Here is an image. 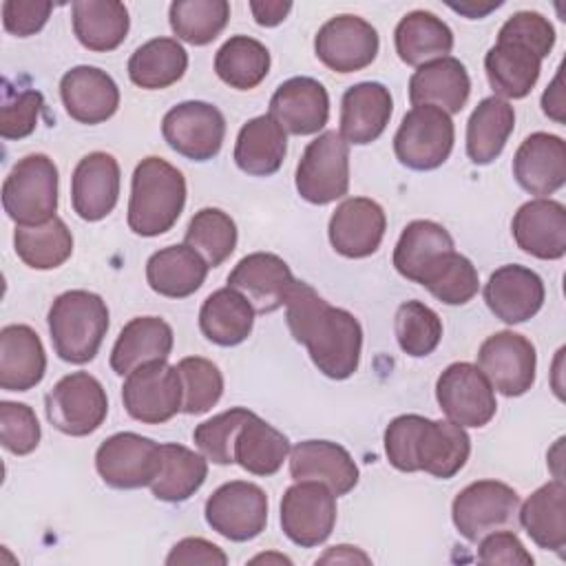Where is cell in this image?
<instances>
[{"label": "cell", "instance_id": "db71d44e", "mask_svg": "<svg viewBox=\"0 0 566 566\" xmlns=\"http://www.w3.org/2000/svg\"><path fill=\"white\" fill-rule=\"evenodd\" d=\"M497 40H513L544 60L555 46V29L537 11H517L500 27Z\"/></svg>", "mask_w": 566, "mask_h": 566}, {"label": "cell", "instance_id": "11a10c76", "mask_svg": "<svg viewBox=\"0 0 566 566\" xmlns=\"http://www.w3.org/2000/svg\"><path fill=\"white\" fill-rule=\"evenodd\" d=\"M480 564H509V566H531L533 555L524 548L513 531H491L480 539L478 546Z\"/></svg>", "mask_w": 566, "mask_h": 566}, {"label": "cell", "instance_id": "816d5d0a", "mask_svg": "<svg viewBox=\"0 0 566 566\" xmlns=\"http://www.w3.org/2000/svg\"><path fill=\"white\" fill-rule=\"evenodd\" d=\"M40 422L35 411L24 402H0V440L15 455L31 453L40 442Z\"/></svg>", "mask_w": 566, "mask_h": 566}, {"label": "cell", "instance_id": "2e32d148", "mask_svg": "<svg viewBox=\"0 0 566 566\" xmlns=\"http://www.w3.org/2000/svg\"><path fill=\"white\" fill-rule=\"evenodd\" d=\"M159 467V444L133 431L106 438L95 453V469L113 489L150 486Z\"/></svg>", "mask_w": 566, "mask_h": 566}, {"label": "cell", "instance_id": "4316f807", "mask_svg": "<svg viewBox=\"0 0 566 566\" xmlns=\"http://www.w3.org/2000/svg\"><path fill=\"white\" fill-rule=\"evenodd\" d=\"M394 111L391 93L380 82H360L345 91L340 99V137L347 144L365 146L376 142L389 124Z\"/></svg>", "mask_w": 566, "mask_h": 566}, {"label": "cell", "instance_id": "5bb4252c", "mask_svg": "<svg viewBox=\"0 0 566 566\" xmlns=\"http://www.w3.org/2000/svg\"><path fill=\"white\" fill-rule=\"evenodd\" d=\"M161 135L175 153L192 161H208L223 146L226 117L214 104L181 102L164 115Z\"/></svg>", "mask_w": 566, "mask_h": 566}, {"label": "cell", "instance_id": "681fc988", "mask_svg": "<svg viewBox=\"0 0 566 566\" xmlns=\"http://www.w3.org/2000/svg\"><path fill=\"white\" fill-rule=\"evenodd\" d=\"M177 371L184 387L181 411L199 416L210 411L223 394V376L219 367L201 356H188L177 363Z\"/></svg>", "mask_w": 566, "mask_h": 566}, {"label": "cell", "instance_id": "d590c367", "mask_svg": "<svg viewBox=\"0 0 566 566\" xmlns=\"http://www.w3.org/2000/svg\"><path fill=\"white\" fill-rule=\"evenodd\" d=\"M520 524L528 537L546 551L562 553L566 546V486L551 480L533 491L520 509Z\"/></svg>", "mask_w": 566, "mask_h": 566}, {"label": "cell", "instance_id": "8fae6325", "mask_svg": "<svg viewBox=\"0 0 566 566\" xmlns=\"http://www.w3.org/2000/svg\"><path fill=\"white\" fill-rule=\"evenodd\" d=\"M208 526L230 542H248L265 531L268 524V495L265 491L245 480L221 484L206 500Z\"/></svg>", "mask_w": 566, "mask_h": 566}, {"label": "cell", "instance_id": "3957f363", "mask_svg": "<svg viewBox=\"0 0 566 566\" xmlns=\"http://www.w3.org/2000/svg\"><path fill=\"white\" fill-rule=\"evenodd\" d=\"M186 179L161 157H146L135 166L128 199V228L139 237H159L181 217Z\"/></svg>", "mask_w": 566, "mask_h": 566}, {"label": "cell", "instance_id": "9a60e30c", "mask_svg": "<svg viewBox=\"0 0 566 566\" xmlns=\"http://www.w3.org/2000/svg\"><path fill=\"white\" fill-rule=\"evenodd\" d=\"M478 367L502 396H522L535 382V345L517 332H495L480 345Z\"/></svg>", "mask_w": 566, "mask_h": 566}, {"label": "cell", "instance_id": "f1b7e54d", "mask_svg": "<svg viewBox=\"0 0 566 566\" xmlns=\"http://www.w3.org/2000/svg\"><path fill=\"white\" fill-rule=\"evenodd\" d=\"M46 354L40 336L29 325L0 329V387L4 391H29L44 378Z\"/></svg>", "mask_w": 566, "mask_h": 566}, {"label": "cell", "instance_id": "ffe728a7", "mask_svg": "<svg viewBox=\"0 0 566 566\" xmlns=\"http://www.w3.org/2000/svg\"><path fill=\"white\" fill-rule=\"evenodd\" d=\"M544 296L546 290L542 276L535 270L517 263L497 268L484 285L486 307L495 314V318L509 325L533 318L542 310Z\"/></svg>", "mask_w": 566, "mask_h": 566}, {"label": "cell", "instance_id": "d6a6232c", "mask_svg": "<svg viewBox=\"0 0 566 566\" xmlns=\"http://www.w3.org/2000/svg\"><path fill=\"white\" fill-rule=\"evenodd\" d=\"M208 270V263L186 243L168 245L150 254L146 263V281L159 296L186 298L203 285Z\"/></svg>", "mask_w": 566, "mask_h": 566}, {"label": "cell", "instance_id": "f546056e", "mask_svg": "<svg viewBox=\"0 0 566 566\" xmlns=\"http://www.w3.org/2000/svg\"><path fill=\"white\" fill-rule=\"evenodd\" d=\"M172 327L159 316H137L128 321L111 352V367L119 376H128L133 369L166 360L172 352Z\"/></svg>", "mask_w": 566, "mask_h": 566}, {"label": "cell", "instance_id": "603a6c76", "mask_svg": "<svg viewBox=\"0 0 566 566\" xmlns=\"http://www.w3.org/2000/svg\"><path fill=\"white\" fill-rule=\"evenodd\" d=\"M60 95L66 113L80 124H102L111 119L119 106V88L115 80L97 66H73L60 80Z\"/></svg>", "mask_w": 566, "mask_h": 566}, {"label": "cell", "instance_id": "e575fe53", "mask_svg": "<svg viewBox=\"0 0 566 566\" xmlns=\"http://www.w3.org/2000/svg\"><path fill=\"white\" fill-rule=\"evenodd\" d=\"M398 57L409 66H422L431 60L447 57L453 49V31L431 11H409L394 31Z\"/></svg>", "mask_w": 566, "mask_h": 566}, {"label": "cell", "instance_id": "7402d4cb", "mask_svg": "<svg viewBox=\"0 0 566 566\" xmlns=\"http://www.w3.org/2000/svg\"><path fill=\"white\" fill-rule=\"evenodd\" d=\"M119 199V164L113 155L95 150L84 155L71 177V203L80 219L99 221Z\"/></svg>", "mask_w": 566, "mask_h": 566}, {"label": "cell", "instance_id": "c3c4849f", "mask_svg": "<svg viewBox=\"0 0 566 566\" xmlns=\"http://www.w3.org/2000/svg\"><path fill=\"white\" fill-rule=\"evenodd\" d=\"M394 332L400 349L407 356L422 358L438 347L442 338V321L422 301H405L396 310Z\"/></svg>", "mask_w": 566, "mask_h": 566}, {"label": "cell", "instance_id": "5b68a950", "mask_svg": "<svg viewBox=\"0 0 566 566\" xmlns=\"http://www.w3.org/2000/svg\"><path fill=\"white\" fill-rule=\"evenodd\" d=\"M57 166L42 153L18 159L2 184V208L18 226H40L57 210Z\"/></svg>", "mask_w": 566, "mask_h": 566}, {"label": "cell", "instance_id": "ba28073f", "mask_svg": "<svg viewBox=\"0 0 566 566\" xmlns=\"http://www.w3.org/2000/svg\"><path fill=\"white\" fill-rule=\"evenodd\" d=\"M49 422L66 436H88L102 427L108 398L102 382L88 371L66 374L44 398Z\"/></svg>", "mask_w": 566, "mask_h": 566}, {"label": "cell", "instance_id": "bcb514c9", "mask_svg": "<svg viewBox=\"0 0 566 566\" xmlns=\"http://www.w3.org/2000/svg\"><path fill=\"white\" fill-rule=\"evenodd\" d=\"M237 223L219 208H201L190 219L184 243L192 248L208 268H219L237 248Z\"/></svg>", "mask_w": 566, "mask_h": 566}, {"label": "cell", "instance_id": "4fadbf2b", "mask_svg": "<svg viewBox=\"0 0 566 566\" xmlns=\"http://www.w3.org/2000/svg\"><path fill=\"white\" fill-rule=\"evenodd\" d=\"M520 506L513 486L497 480H478L464 486L451 504V520L469 542H480L486 533L506 526Z\"/></svg>", "mask_w": 566, "mask_h": 566}, {"label": "cell", "instance_id": "cb8c5ba5", "mask_svg": "<svg viewBox=\"0 0 566 566\" xmlns=\"http://www.w3.org/2000/svg\"><path fill=\"white\" fill-rule=\"evenodd\" d=\"M270 115L292 135H314L329 119V95L314 77L285 80L270 99Z\"/></svg>", "mask_w": 566, "mask_h": 566}, {"label": "cell", "instance_id": "9f6ffc18", "mask_svg": "<svg viewBox=\"0 0 566 566\" xmlns=\"http://www.w3.org/2000/svg\"><path fill=\"white\" fill-rule=\"evenodd\" d=\"M51 11L53 4L49 0H7L2 4V22L9 33L29 38L46 24Z\"/></svg>", "mask_w": 566, "mask_h": 566}, {"label": "cell", "instance_id": "ee69618b", "mask_svg": "<svg viewBox=\"0 0 566 566\" xmlns=\"http://www.w3.org/2000/svg\"><path fill=\"white\" fill-rule=\"evenodd\" d=\"M13 245L24 265L33 270H53L71 256L73 234L60 217H53L40 226H15Z\"/></svg>", "mask_w": 566, "mask_h": 566}, {"label": "cell", "instance_id": "7dc6e473", "mask_svg": "<svg viewBox=\"0 0 566 566\" xmlns=\"http://www.w3.org/2000/svg\"><path fill=\"white\" fill-rule=\"evenodd\" d=\"M172 33L195 46L212 42L230 20V4L226 0H175L170 4Z\"/></svg>", "mask_w": 566, "mask_h": 566}, {"label": "cell", "instance_id": "8992f818", "mask_svg": "<svg viewBox=\"0 0 566 566\" xmlns=\"http://www.w3.org/2000/svg\"><path fill=\"white\" fill-rule=\"evenodd\" d=\"M298 195L316 206L332 203L349 190V144L336 130L312 139L296 166Z\"/></svg>", "mask_w": 566, "mask_h": 566}, {"label": "cell", "instance_id": "6125c7cd", "mask_svg": "<svg viewBox=\"0 0 566 566\" xmlns=\"http://www.w3.org/2000/svg\"><path fill=\"white\" fill-rule=\"evenodd\" d=\"M502 2H484V4H475V2H460V4H449L453 11H458V13H464L467 18H482V15H486L489 11H493V9H497Z\"/></svg>", "mask_w": 566, "mask_h": 566}, {"label": "cell", "instance_id": "6f0895ef", "mask_svg": "<svg viewBox=\"0 0 566 566\" xmlns=\"http://www.w3.org/2000/svg\"><path fill=\"white\" fill-rule=\"evenodd\" d=\"M168 566H179V564H206V566H226L228 564V555L212 542L203 539V537H184L181 542H177L168 557H166Z\"/></svg>", "mask_w": 566, "mask_h": 566}, {"label": "cell", "instance_id": "7a4b0ae2", "mask_svg": "<svg viewBox=\"0 0 566 566\" xmlns=\"http://www.w3.org/2000/svg\"><path fill=\"white\" fill-rule=\"evenodd\" d=\"M385 453L398 471H424L433 478L449 480L467 464L471 438L464 427L451 420L405 413L387 424Z\"/></svg>", "mask_w": 566, "mask_h": 566}, {"label": "cell", "instance_id": "e0dca14e", "mask_svg": "<svg viewBox=\"0 0 566 566\" xmlns=\"http://www.w3.org/2000/svg\"><path fill=\"white\" fill-rule=\"evenodd\" d=\"M378 49V31L352 13L329 18L314 38L316 57L336 73H354L369 66Z\"/></svg>", "mask_w": 566, "mask_h": 566}, {"label": "cell", "instance_id": "91938a15", "mask_svg": "<svg viewBox=\"0 0 566 566\" xmlns=\"http://www.w3.org/2000/svg\"><path fill=\"white\" fill-rule=\"evenodd\" d=\"M542 108L544 113L555 119L557 124H564V88H562V69L557 71L555 80L546 86L542 95Z\"/></svg>", "mask_w": 566, "mask_h": 566}, {"label": "cell", "instance_id": "60d3db41", "mask_svg": "<svg viewBox=\"0 0 566 566\" xmlns=\"http://www.w3.org/2000/svg\"><path fill=\"white\" fill-rule=\"evenodd\" d=\"M188 53L175 38H153L135 49L128 60V77L135 86L157 91L184 77Z\"/></svg>", "mask_w": 566, "mask_h": 566}, {"label": "cell", "instance_id": "9c48e42d", "mask_svg": "<svg viewBox=\"0 0 566 566\" xmlns=\"http://www.w3.org/2000/svg\"><path fill=\"white\" fill-rule=\"evenodd\" d=\"M122 402L130 418L144 424H161L184 405V387L177 365L153 360L133 369L122 387Z\"/></svg>", "mask_w": 566, "mask_h": 566}, {"label": "cell", "instance_id": "b9f144b4", "mask_svg": "<svg viewBox=\"0 0 566 566\" xmlns=\"http://www.w3.org/2000/svg\"><path fill=\"white\" fill-rule=\"evenodd\" d=\"M453 250L449 230L429 219H416L405 226L394 248V268L400 276L418 283L424 270L444 252Z\"/></svg>", "mask_w": 566, "mask_h": 566}, {"label": "cell", "instance_id": "94428289", "mask_svg": "<svg viewBox=\"0 0 566 566\" xmlns=\"http://www.w3.org/2000/svg\"><path fill=\"white\" fill-rule=\"evenodd\" d=\"M356 562L369 564V557L360 548L349 544L332 546L323 557H318V564H356Z\"/></svg>", "mask_w": 566, "mask_h": 566}, {"label": "cell", "instance_id": "6da1fadb", "mask_svg": "<svg viewBox=\"0 0 566 566\" xmlns=\"http://www.w3.org/2000/svg\"><path fill=\"white\" fill-rule=\"evenodd\" d=\"M285 321L321 374L345 380L358 369L363 327L352 312L329 305L312 285L296 281L285 298Z\"/></svg>", "mask_w": 566, "mask_h": 566}, {"label": "cell", "instance_id": "83f0119b", "mask_svg": "<svg viewBox=\"0 0 566 566\" xmlns=\"http://www.w3.org/2000/svg\"><path fill=\"white\" fill-rule=\"evenodd\" d=\"M471 80L458 57H438L413 71L409 77L411 106H438L444 113H460L469 99Z\"/></svg>", "mask_w": 566, "mask_h": 566}, {"label": "cell", "instance_id": "484cf974", "mask_svg": "<svg viewBox=\"0 0 566 566\" xmlns=\"http://www.w3.org/2000/svg\"><path fill=\"white\" fill-rule=\"evenodd\" d=\"M290 475L298 480H318L332 493L345 495L358 484V467L352 453L329 440H303L290 449Z\"/></svg>", "mask_w": 566, "mask_h": 566}, {"label": "cell", "instance_id": "7bdbcfd3", "mask_svg": "<svg viewBox=\"0 0 566 566\" xmlns=\"http://www.w3.org/2000/svg\"><path fill=\"white\" fill-rule=\"evenodd\" d=\"M214 71L230 88L250 91L265 80L270 71V51L263 42L250 35H232L219 46Z\"/></svg>", "mask_w": 566, "mask_h": 566}, {"label": "cell", "instance_id": "680465c9", "mask_svg": "<svg viewBox=\"0 0 566 566\" xmlns=\"http://www.w3.org/2000/svg\"><path fill=\"white\" fill-rule=\"evenodd\" d=\"M250 11L261 27H276L281 24L287 13L292 11V2H281V0H252Z\"/></svg>", "mask_w": 566, "mask_h": 566}, {"label": "cell", "instance_id": "7c38bea8", "mask_svg": "<svg viewBox=\"0 0 566 566\" xmlns=\"http://www.w3.org/2000/svg\"><path fill=\"white\" fill-rule=\"evenodd\" d=\"M436 400L447 420L460 427H484L497 411L493 385L471 363H451L438 376Z\"/></svg>", "mask_w": 566, "mask_h": 566}, {"label": "cell", "instance_id": "74e56055", "mask_svg": "<svg viewBox=\"0 0 566 566\" xmlns=\"http://www.w3.org/2000/svg\"><path fill=\"white\" fill-rule=\"evenodd\" d=\"M73 33L88 51L117 49L128 33V9L117 0H77L71 4Z\"/></svg>", "mask_w": 566, "mask_h": 566}, {"label": "cell", "instance_id": "277c9868", "mask_svg": "<svg viewBox=\"0 0 566 566\" xmlns=\"http://www.w3.org/2000/svg\"><path fill=\"white\" fill-rule=\"evenodd\" d=\"M49 332L62 360L84 365L95 358L108 332V307L95 292L69 290L49 310Z\"/></svg>", "mask_w": 566, "mask_h": 566}, {"label": "cell", "instance_id": "52a82bcc", "mask_svg": "<svg viewBox=\"0 0 566 566\" xmlns=\"http://www.w3.org/2000/svg\"><path fill=\"white\" fill-rule=\"evenodd\" d=\"M453 139L451 115L438 106L422 104L402 117L394 135V153L411 170H433L449 159Z\"/></svg>", "mask_w": 566, "mask_h": 566}, {"label": "cell", "instance_id": "f6af8a7d", "mask_svg": "<svg viewBox=\"0 0 566 566\" xmlns=\"http://www.w3.org/2000/svg\"><path fill=\"white\" fill-rule=\"evenodd\" d=\"M444 305H464L480 290L475 265L460 252L451 250L440 254L418 281Z\"/></svg>", "mask_w": 566, "mask_h": 566}, {"label": "cell", "instance_id": "1f68e13d", "mask_svg": "<svg viewBox=\"0 0 566 566\" xmlns=\"http://www.w3.org/2000/svg\"><path fill=\"white\" fill-rule=\"evenodd\" d=\"M285 153V130L270 113H265L241 126L234 144V164L252 177H270L283 166Z\"/></svg>", "mask_w": 566, "mask_h": 566}, {"label": "cell", "instance_id": "ab89813d", "mask_svg": "<svg viewBox=\"0 0 566 566\" xmlns=\"http://www.w3.org/2000/svg\"><path fill=\"white\" fill-rule=\"evenodd\" d=\"M515 126V111L502 97H484L467 122V155L475 166H486L504 150Z\"/></svg>", "mask_w": 566, "mask_h": 566}, {"label": "cell", "instance_id": "8d00e7d4", "mask_svg": "<svg viewBox=\"0 0 566 566\" xmlns=\"http://www.w3.org/2000/svg\"><path fill=\"white\" fill-rule=\"evenodd\" d=\"M287 455V436L256 413L239 427L232 442V460L252 475H274Z\"/></svg>", "mask_w": 566, "mask_h": 566}, {"label": "cell", "instance_id": "4dcf8cb0", "mask_svg": "<svg viewBox=\"0 0 566 566\" xmlns=\"http://www.w3.org/2000/svg\"><path fill=\"white\" fill-rule=\"evenodd\" d=\"M484 71L495 97L522 99L539 80L542 57L513 40H497L484 55Z\"/></svg>", "mask_w": 566, "mask_h": 566}, {"label": "cell", "instance_id": "f907efd6", "mask_svg": "<svg viewBox=\"0 0 566 566\" xmlns=\"http://www.w3.org/2000/svg\"><path fill=\"white\" fill-rule=\"evenodd\" d=\"M252 416L245 407H232L195 427L192 440L201 455L214 464H232V442L239 427Z\"/></svg>", "mask_w": 566, "mask_h": 566}, {"label": "cell", "instance_id": "f35d334b", "mask_svg": "<svg viewBox=\"0 0 566 566\" xmlns=\"http://www.w3.org/2000/svg\"><path fill=\"white\" fill-rule=\"evenodd\" d=\"M208 478V460L192 449L166 442L159 444V467L150 491L161 502H184L195 495Z\"/></svg>", "mask_w": 566, "mask_h": 566}, {"label": "cell", "instance_id": "d6986e66", "mask_svg": "<svg viewBox=\"0 0 566 566\" xmlns=\"http://www.w3.org/2000/svg\"><path fill=\"white\" fill-rule=\"evenodd\" d=\"M294 283L296 279L290 265L272 252H252L228 274V285L239 290L256 314H270L283 307Z\"/></svg>", "mask_w": 566, "mask_h": 566}, {"label": "cell", "instance_id": "f5cc1de1", "mask_svg": "<svg viewBox=\"0 0 566 566\" xmlns=\"http://www.w3.org/2000/svg\"><path fill=\"white\" fill-rule=\"evenodd\" d=\"M42 106L44 97L35 88H24L18 93L4 91V99L0 106V135L4 139L29 137L38 126Z\"/></svg>", "mask_w": 566, "mask_h": 566}, {"label": "cell", "instance_id": "836d02e7", "mask_svg": "<svg viewBox=\"0 0 566 566\" xmlns=\"http://www.w3.org/2000/svg\"><path fill=\"white\" fill-rule=\"evenodd\" d=\"M254 314L252 303L239 290L226 285L203 301L199 310V327L210 343L234 347L250 336Z\"/></svg>", "mask_w": 566, "mask_h": 566}, {"label": "cell", "instance_id": "44dd1931", "mask_svg": "<svg viewBox=\"0 0 566 566\" xmlns=\"http://www.w3.org/2000/svg\"><path fill=\"white\" fill-rule=\"evenodd\" d=\"M520 250L535 259L555 261L566 254V208L548 197L522 203L511 221Z\"/></svg>", "mask_w": 566, "mask_h": 566}, {"label": "cell", "instance_id": "ac0fdd59", "mask_svg": "<svg viewBox=\"0 0 566 566\" xmlns=\"http://www.w3.org/2000/svg\"><path fill=\"white\" fill-rule=\"evenodd\" d=\"M385 228L387 217L380 203L367 197H349L334 210L327 234L338 254L347 259H365L380 248Z\"/></svg>", "mask_w": 566, "mask_h": 566}, {"label": "cell", "instance_id": "30bf717a", "mask_svg": "<svg viewBox=\"0 0 566 566\" xmlns=\"http://www.w3.org/2000/svg\"><path fill=\"white\" fill-rule=\"evenodd\" d=\"M336 524V495L318 480H298L281 497V528L301 548L323 544Z\"/></svg>", "mask_w": 566, "mask_h": 566}, {"label": "cell", "instance_id": "d4e9b609", "mask_svg": "<svg viewBox=\"0 0 566 566\" xmlns=\"http://www.w3.org/2000/svg\"><path fill=\"white\" fill-rule=\"evenodd\" d=\"M515 181L535 197H548L566 181V144L553 133L528 135L513 157Z\"/></svg>", "mask_w": 566, "mask_h": 566}]
</instances>
